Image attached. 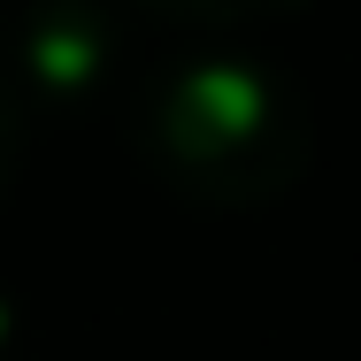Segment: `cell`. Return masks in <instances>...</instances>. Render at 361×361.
<instances>
[{"instance_id":"cell-1","label":"cell","mask_w":361,"mask_h":361,"mask_svg":"<svg viewBox=\"0 0 361 361\" xmlns=\"http://www.w3.org/2000/svg\"><path fill=\"white\" fill-rule=\"evenodd\" d=\"M139 161L192 208H269L315 154L307 92L254 54H185L146 77L131 108Z\"/></svg>"},{"instance_id":"cell-2","label":"cell","mask_w":361,"mask_h":361,"mask_svg":"<svg viewBox=\"0 0 361 361\" xmlns=\"http://www.w3.org/2000/svg\"><path fill=\"white\" fill-rule=\"evenodd\" d=\"M116 54H123V16H116V0H16L8 70L23 77L31 100L85 108V100L108 85ZM23 92H16V100H23Z\"/></svg>"},{"instance_id":"cell-3","label":"cell","mask_w":361,"mask_h":361,"mask_svg":"<svg viewBox=\"0 0 361 361\" xmlns=\"http://www.w3.org/2000/svg\"><path fill=\"white\" fill-rule=\"evenodd\" d=\"M169 23H192V31H238V23H277V16H300L307 0H139Z\"/></svg>"},{"instance_id":"cell-4","label":"cell","mask_w":361,"mask_h":361,"mask_svg":"<svg viewBox=\"0 0 361 361\" xmlns=\"http://www.w3.org/2000/svg\"><path fill=\"white\" fill-rule=\"evenodd\" d=\"M16 161H23V100H16V85L0 77V192L16 185Z\"/></svg>"},{"instance_id":"cell-5","label":"cell","mask_w":361,"mask_h":361,"mask_svg":"<svg viewBox=\"0 0 361 361\" xmlns=\"http://www.w3.org/2000/svg\"><path fill=\"white\" fill-rule=\"evenodd\" d=\"M8 331H16V315H8V292H0V346H8Z\"/></svg>"}]
</instances>
